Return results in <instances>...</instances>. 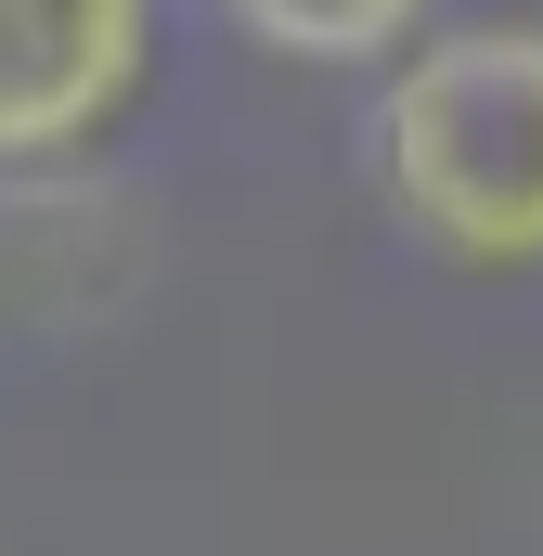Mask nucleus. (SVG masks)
Wrapping results in <instances>:
<instances>
[{
    "label": "nucleus",
    "instance_id": "1",
    "mask_svg": "<svg viewBox=\"0 0 543 556\" xmlns=\"http://www.w3.org/2000/svg\"><path fill=\"white\" fill-rule=\"evenodd\" d=\"M376 194L466 273H543V26H440L376 91Z\"/></svg>",
    "mask_w": 543,
    "mask_h": 556
},
{
    "label": "nucleus",
    "instance_id": "2",
    "mask_svg": "<svg viewBox=\"0 0 543 556\" xmlns=\"http://www.w3.org/2000/svg\"><path fill=\"white\" fill-rule=\"evenodd\" d=\"M155 0H0V168H52L142 91Z\"/></svg>",
    "mask_w": 543,
    "mask_h": 556
},
{
    "label": "nucleus",
    "instance_id": "3",
    "mask_svg": "<svg viewBox=\"0 0 543 556\" xmlns=\"http://www.w3.org/2000/svg\"><path fill=\"white\" fill-rule=\"evenodd\" d=\"M272 65H376L427 26V0H220Z\"/></svg>",
    "mask_w": 543,
    "mask_h": 556
}]
</instances>
